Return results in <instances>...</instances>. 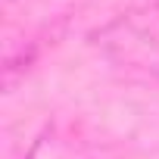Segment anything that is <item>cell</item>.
Masks as SVG:
<instances>
[{"label":"cell","mask_w":159,"mask_h":159,"mask_svg":"<svg viewBox=\"0 0 159 159\" xmlns=\"http://www.w3.org/2000/svg\"><path fill=\"white\" fill-rule=\"evenodd\" d=\"M97 50L125 75L159 78V7H134L100 31H94Z\"/></svg>","instance_id":"cell-1"}]
</instances>
